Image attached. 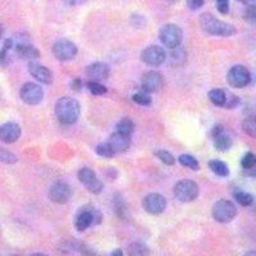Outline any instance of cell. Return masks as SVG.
Segmentation results:
<instances>
[{
  "instance_id": "bcb514c9",
  "label": "cell",
  "mask_w": 256,
  "mask_h": 256,
  "mask_svg": "<svg viewBox=\"0 0 256 256\" xmlns=\"http://www.w3.org/2000/svg\"><path fill=\"white\" fill-rule=\"evenodd\" d=\"M3 32H4V28H3V24H0V38H3Z\"/></svg>"
},
{
  "instance_id": "44dd1931",
  "label": "cell",
  "mask_w": 256,
  "mask_h": 256,
  "mask_svg": "<svg viewBox=\"0 0 256 256\" xmlns=\"http://www.w3.org/2000/svg\"><path fill=\"white\" fill-rule=\"evenodd\" d=\"M241 166L248 176H256V155L246 152L241 159Z\"/></svg>"
},
{
  "instance_id": "d6986e66",
  "label": "cell",
  "mask_w": 256,
  "mask_h": 256,
  "mask_svg": "<svg viewBox=\"0 0 256 256\" xmlns=\"http://www.w3.org/2000/svg\"><path fill=\"white\" fill-rule=\"evenodd\" d=\"M28 72L34 78L44 84H50L52 82V78H54L52 70L45 67V66H42V64L30 63Z\"/></svg>"
},
{
  "instance_id": "603a6c76",
  "label": "cell",
  "mask_w": 256,
  "mask_h": 256,
  "mask_svg": "<svg viewBox=\"0 0 256 256\" xmlns=\"http://www.w3.org/2000/svg\"><path fill=\"white\" fill-rule=\"evenodd\" d=\"M209 168L212 173H216L219 177H227L230 174V168L222 160H210L209 162Z\"/></svg>"
},
{
  "instance_id": "f6af8a7d",
  "label": "cell",
  "mask_w": 256,
  "mask_h": 256,
  "mask_svg": "<svg viewBox=\"0 0 256 256\" xmlns=\"http://www.w3.org/2000/svg\"><path fill=\"white\" fill-rule=\"evenodd\" d=\"M244 256H256V251H248V252L244 254Z\"/></svg>"
},
{
  "instance_id": "5b68a950",
  "label": "cell",
  "mask_w": 256,
  "mask_h": 256,
  "mask_svg": "<svg viewBox=\"0 0 256 256\" xmlns=\"http://www.w3.org/2000/svg\"><path fill=\"white\" fill-rule=\"evenodd\" d=\"M212 216L218 223L226 224L232 222L237 216V208L230 200L216 201L212 209Z\"/></svg>"
},
{
  "instance_id": "d4e9b609",
  "label": "cell",
  "mask_w": 256,
  "mask_h": 256,
  "mask_svg": "<svg viewBox=\"0 0 256 256\" xmlns=\"http://www.w3.org/2000/svg\"><path fill=\"white\" fill-rule=\"evenodd\" d=\"M209 96V100L216 106H224L226 104V98H227V92L220 88H214V90L209 91L208 94Z\"/></svg>"
},
{
  "instance_id": "b9f144b4",
  "label": "cell",
  "mask_w": 256,
  "mask_h": 256,
  "mask_svg": "<svg viewBox=\"0 0 256 256\" xmlns=\"http://www.w3.org/2000/svg\"><path fill=\"white\" fill-rule=\"evenodd\" d=\"M86 0H64V3L68 4L70 6H82Z\"/></svg>"
},
{
  "instance_id": "e575fe53",
  "label": "cell",
  "mask_w": 256,
  "mask_h": 256,
  "mask_svg": "<svg viewBox=\"0 0 256 256\" xmlns=\"http://www.w3.org/2000/svg\"><path fill=\"white\" fill-rule=\"evenodd\" d=\"M238 104H240L238 96L233 95V94H227V98H226V104H224V108L233 109V108H236V106Z\"/></svg>"
},
{
  "instance_id": "8fae6325",
  "label": "cell",
  "mask_w": 256,
  "mask_h": 256,
  "mask_svg": "<svg viewBox=\"0 0 256 256\" xmlns=\"http://www.w3.org/2000/svg\"><path fill=\"white\" fill-rule=\"evenodd\" d=\"M166 59V50L158 45H152L148 46L141 54V60L150 67H158L160 64H163Z\"/></svg>"
},
{
  "instance_id": "836d02e7",
  "label": "cell",
  "mask_w": 256,
  "mask_h": 256,
  "mask_svg": "<svg viewBox=\"0 0 256 256\" xmlns=\"http://www.w3.org/2000/svg\"><path fill=\"white\" fill-rule=\"evenodd\" d=\"M88 88L90 90V92L92 95L100 96L106 94V88H105L104 84H102L100 82H95V81H88Z\"/></svg>"
},
{
  "instance_id": "c3c4849f",
  "label": "cell",
  "mask_w": 256,
  "mask_h": 256,
  "mask_svg": "<svg viewBox=\"0 0 256 256\" xmlns=\"http://www.w3.org/2000/svg\"><path fill=\"white\" fill-rule=\"evenodd\" d=\"M12 256H20V255H12Z\"/></svg>"
},
{
  "instance_id": "8992f818",
  "label": "cell",
  "mask_w": 256,
  "mask_h": 256,
  "mask_svg": "<svg viewBox=\"0 0 256 256\" xmlns=\"http://www.w3.org/2000/svg\"><path fill=\"white\" fill-rule=\"evenodd\" d=\"M173 192L176 198L180 202H192L198 196V186L191 180H182L176 184Z\"/></svg>"
},
{
  "instance_id": "7c38bea8",
  "label": "cell",
  "mask_w": 256,
  "mask_h": 256,
  "mask_svg": "<svg viewBox=\"0 0 256 256\" xmlns=\"http://www.w3.org/2000/svg\"><path fill=\"white\" fill-rule=\"evenodd\" d=\"M142 206L146 212L152 216H159L166 210V200L160 194H148L142 200Z\"/></svg>"
},
{
  "instance_id": "e0dca14e",
  "label": "cell",
  "mask_w": 256,
  "mask_h": 256,
  "mask_svg": "<svg viewBox=\"0 0 256 256\" xmlns=\"http://www.w3.org/2000/svg\"><path fill=\"white\" fill-rule=\"evenodd\" d=\"M20 127L14 122H6L0 126V141L4 144H14L20 140Z\"/></svg>"
},
{
  "instance_id": "ac0fdd59",
  "label": "cell",
  "mask_w": 256,
  "mask_h": 256,
  "mask_svg": "<svg viewBox=\"0 0 256 256\" xmlns=\"http://www.w3.org/2000/svg\"><path fill=\"white\" fill-rule=\"evenodd\" d=\"M108 144L116 154H123V152H128V148H131V138L127 134L114 132L109 137Z\"/></svg>"
},
{
  "instance_id": "5bb4252c",
  "label": "cell",
  "mask_w": 256,
  "mask_h": 256,
  "mask_svg": "<svg viewBox=\"0 0 256 256\" xmlns=\"http://www.w3.org/2000/svg\"><path fill=\"white\" fill-rule=\"evenodd\" d=\"M163 76L156 70H148V72L144 73L142 78H141V88L144 92H156L163 88Z\"/></svg>"
},
{
  "instance_id": "7a4b0ae2",
  "label": "cell",
  "mask_w": 256,
  "mask_h": 256,
  "mask_svg": "<svg viewBox=\"0 0 256 256\" xmlns=\"http://www.w3.org/2000/svg\"><path fill=\"white\" fill-rule=\"evenodd\" d=\"M200 26L206 34L212 36H223L228 38L236 34V28L230 24L218 20L210 13H204L200 17Z\"/></svg>"
},
{
  "instance_id": "cb8c5ba5",
  "label": "cell",
  "mask_w": 256,
  "mask_h": 256,
  "mask_svg": "<svg viewBox=\"0 0 256 256\" xmlns=\"http://www.w3.org/2000/svg\"><path fill=\"white\" fill-rule=\"evenodd\" d=\"M186 52H184V48H174V49H172V52H170V59H169V62H170V64L172 66H174V67H180V66H184V62H186Z\"/></svg>"
},
{
  "instance_id": "30bf717a",
  "label": "cell",
  "mask_w": 256,
  "mask_h": 256,
  "mask_svg": "<svg viewBox=\"0 0 256 256\" xmlns=\"http://www.w3.org/2000/svg\"><path fill=\"white\" fill-rule=\"evenodd\" d=\"M20 96L22 102L28 105H38L44 99V90L34 82H27L20 88Z\"/></svg>"
},
{
  "instance_id": "ba28073f",
  "label": "cell",
  "mask_w": 256,
  "mask_h": 256,
  "mask_svg": "<svg viewBox=\"0 0 256 256\" xmlns=\"http://www.w3.org/2000/svg\"><path fill=\"white\" fill-rule=\"evenodd\" d=\"M227 81L232 88H244L251 82V73L241 64L233 66L227 74Z\"/></svg>"
},
{
  "instance_id": "f1b7e54d",
  "label": "cell",
  "mask_w": 256,
  "mask_h": 256,
  "mask_svg": "<svg viewBox=\"0 0 256 256\" xmlns=\"http://www.w3.org/2000/svg\"><path fill=\"white\" fill-rule=\"evenodd\" d=\"M242 128L248 136L256 138V116H250L244 118V120L242 122Z\"/></svg>"
},
{
  "instance_id": "9a60e30c",
  "label": "cell",
  "mask_w": 256,
  "mask_h": 256,
  "mask_svg": "<svg viewBox=\"0 0 256 256\" xmlns=\"http://www.w3.org/2000/svg\"><path fill=\"white\" fill-rule=\"evenodd\" d=\"M86 74L88 77V81H104L110 76V67L104 62H95L88 66L86 70Z\"/></svg>"
},
{
  "instance_id": "4dcf8cb0",
  "label": "cell",
  "mask_w": 256,
  "mask_h": 256,
  "mask_svg": "<svg viewBox=\"0 0 256 256\" xmlns=\"http://www.w3.org/2000/svg\"><path fill=\"white\" fill-rule=\"evenodd\" d=\"M155 155H156L158 159H159L160 162H163L166 166H173V164L176 163L174 156H173L169 152H166V150H158V152H155Z\"/></svg>"
},
{
  "instance_id": "1f68e13d",
  "label": "cell",
  "mask_w": 256,
  "mask_h": 256,
  "mask_svg": "<svg viewBox=\"0 0 256 256\" xmlns=\"http://www.w3.org/2000/svg\"><path fill=\"white\" fill-rule=\"evenodd\" d=\"M18 158L13 152H8L6 148H0V163L3 164H14L17 163Z\"/></svg>"
},
{
  "instance_id": "ffe728a7",
  "label": "cell",
  "mask_w": 256,
  "mask_h": 256,
  "mask_svg": "<svg viewBox=\"0 0 256 256\" xmlns=\"http://www.w3.org/2000/svg\"><path fill=\"white\" fill-rule=\"evenodd\" d=\"M14 52L20 59L24 60H34L40 56V52L28 42H17L14 45Z\"/></svg>"
},
{
  "instance_id": "d6a6232c",
  "label": "cell",
  "mask_w": 256,
  "mask_h": 256,
  "mask_svg": "<svg viewBox=\"0 0 256 256\" xmlns=\"http://www.w3.org/2000/svg\"><path fill=\"white\" fill-rule=\"evenodd\" d=\"M132 100H134L136 104L138 105H142V106H148V105H152V98L148 96V92H137L132 96Z\"/></svg>"
},
{
  "instance_id": "f546056e",
  "label": "cell",
  "mask_w": 256,
  "mask_h": 256,
  "mask_svg": "<svg viewBox=\"0 0 256 256\" xmlns=\"http://www.w3.org/2000/svg\"><path fill=\"white\" fill-rule=\"evenodd\" d=\"M95 152L96 154L99 155V156H102V158H113L114 155H116V152L112 150V148L109 146L108 142H105V144H100V145L96 146L95 148Z\"/></svg>"
},
{
  "instance_id": "4316f807",
  "label": "cell",
  "mask_w": 256,
  "mask_h": 256,
  "mask_svg": "<svg viewBox=\"0 0 256 256\" xmlns=\"http://www.w3.org/2000/svg\"><path fill=\"white\" fill-rule=\"evenodd\" d=\"M233 198L241 206H250L254 202L252 195H250L248 192L242 191V190H237V191L233 192Z\"/></svg>"
},
{
  "instance_id": "9c48e42d",
  "label": "cell",
  "mask_w": 256,
  "mask_h": 256,
  "mask_svg": "<svg viewBox=\"0 0 256 256\" xmlns=\"http://www.w3.org/2000/svg\"><path fill=\"white\" fill-rule=\"evenodd\" d=\"M78 180L88 191H90L94 195H99L104 190V184L99 178L96 177L95 172L90 168H82L78 172Z\"/></svg>"
},
{
  "instance_id": "484cf974",
  "label": "cell",
  "mask_w": 256,
  "mask_h": 256,
  "mask_svg": "<svg viewBox=\"0 0 256 256\" xmlns=\"http://www.w3.org/2000/svg\"><path fill=\"white\" fill-rule=\"evenodd\" d=\"M134 131V123L131 118H123V120H120V122L116 123V132H120V134L131 136V134Z\"/></svg>"
},
{
  "instance_id": "8d00e7d4",
  "label": "cell",
  "mask_w": 256,
  "mask_h": 256,
  "mask_svg": "<svg viewBox=\"0 0 256 256\" xmlns=\"http://www.w3.org/2000/svg\"><path fill=\"white\" fill-rule=\"evenodd\" d=\"M10 63V56H9V50L2 49L0 50V66L2 67H6Z\"/></svg>"
},
{
  "instance_id": "7bdbcfd3",
  "label": "cell",
  "mask_w": 256,
  "mask_h": 256,
  "mask_svg": "<svg viewBox=\"0 0 256 256\" xmlns=\"http://www.w3.org/2000/svg\"><path fill=\"white\" fill-rule=\"evenodd\" d=\"M82 88V81L80 78H76V80H73L72 82V88L74 91H80L81 90Z\"/></svg>"
},
{
  "instance_id": "7dc6e473",
  "label": "cell",
  "mask_w": 256,
  "mask_h": 256,
  "mask_svg": "<svg viewBox=\"0 0 256 256\" xmlns=\"http://www.w3.org/2000/svg\"><path fill=\"white\" fill-rule=\"evenodd\" d=\"M31 256H48V255H45V254H34V255Z\"/></svg>"
},
{
  "instance_id": "7402d4cb",
  "label": "cell",
  "mask_w": 256,
  "mask_h": 256,
  "mask_svg": "<svg viewBox=\"0 0 256 256\" xmlns=\"http://www.w3.org/2000/svg\"><path fill=\"white\" fill-rule=\"evenodd\" d=\"M128 256H148L150 255V250L144 242L136 241L132 242L127 248Z\"/></svg>"
},
{
  "instance_id": "52a82bcc",
  "label": "cell",
  "mask_w": 256,
  "mask_h": 256,
  "mask_svg": "<svg viewBox=\"0 0 256 256\" xmlns=\"http://www.w3.org/2000/svg\"><path fill=\"white\" fill-rule=\"evenodd\" d=\"M77 52H78V49H77L76 44L73 41L67 40V38H60L52 45V54L58 60L62 62L74 59V56H77Z\"/></svg>"
},
{
  "instance_id": "f35d334b",
  "label": "cell",
  "mask_w": 256,
  "mask_h": 256,
  "mask_svg": "<svg viewBox=\"0 0 256 256\" xmlns=\"http://www.w3.org/2000/svg\"><path fill=\"white\" fill-rule=\"evenodd\" d=\"M205 0H186L187 6H188L191 10H198L201 6H204Z\"/></svg>"
},
{
  "instance_id": "74e56055",
  "label": "cell",
  "mask_w": 256,
  "mask_h": 256,
  "mask_svg": "<svg viewBox=\"0 0 256 256\" xmlns=\"http://www.w3.org/2000/svg\"><path fill=\"white\" fill-rule=\"evenodd\" d=\"M244 20L251 22V24H256V9L252 8H246L244 10Z\"/></svg>"
},
{
  "instance_id": "277c9868",
  "label": "cell",
  "mask_w": 256,
  "mask_h": 256,
  "mask_svg": "<svg viewBox=\"0 0 256 256\" xmlns=\"http://www.w3.org/2000/svg\"><path fill=\"white\" fill-rule=\"evenodd\" d=\"M159 38L163 42L164 46L172 50L180 45V42L184 40V32L177 24H166L160 28Z\"/></svg>"
},
{
  "instance_id": "60d3db41",
  "label": "cell",
  "mask_w": 256,
  "mask_h": 256,
  "mask_svg": "<svg viewBox=\"0 0 256 256\" xmlns=\"http://www.w3.org/2000/svg\"><path fill=\"white\" fill-rule=\"evenodd\" d=\"M237 2H240V3L244 4L246 8L256 9V0H237Z\"/></svg>"
},
{
  "instance_id": "ee69618b",
  "label": "cell",
  "mask_w": 256,
  "mask_h": 256,
  "mask_svg": "<svg viewBox=\"0 0 256 256\" xmlns=\"http://www.w3.org/2000/svg\"><path fill=\"white\" fill-rule=\"evenodd\" d=\"M112 256H124V255H123L122 250H114L113 252H112Z\"/></svg>"
},
{
  "instance_id": "2e32d148",
  "label": "cell",
  "mask_w": 256,
  "mask_h": 256,
  "mask_svg": "<svg viewBox=\"0 0 256 256\" xmlns=\"http://www.w3.org/2000/svg\"><path fill=\"white\" fill-rule=\"evenodd\" d=\"M212 136L214 138V146L218 152H228L232 146V138L224 131L223 126H216L212 128Z\"/></svg>"
},
{
  "instance_id": "d590c367",
  "label": "cell",
  "mask_w": 256,
  "mask_h": 256,
  "mask_svg": "<svg viewBox=\"0 0 256 256\" xmlns=\"http://www.w3.org/2000/svg\"><path fill=\"white\" fill-rule=\"evenodd\" d=\"M216 3L220 14H227L230 12V0H216Z\"/></svg>"
},
{
  "instance_id": "6da1fadb",
  "label": "cell",
  "mask_w": 256,
  "mask_h": 256,
  "mask_svg": "<svg viewBox=\"0 0 256 256\" xmlns=\"http://www.w3.org/2000/svg\"><path fill=\"white\" fill-rule=\"evenodd\" d=\"M80 113H81V106L76 99L64 96L56 102V116L59 122L63 124L70 126L76 123L80 118Z\"/></svg>"
},
{
  "instance_id": "4fadbf2b",
  "label": "cell",
  "mask_w": 256,
  "mask_h": 256,
  "mask_svg": "<svg viewBox=\"0 0 256 256\" xmlns=\"http://www.w3.org/2000/svg\"><path fill=\"white\" fill-rule=\"evenodd\" d=\"M70 198H72V190H70V184L66 182H56L50 187L49 198L52 202L64 205L70 202Z\"/></svg>"
},
{
  "instance_id": "ab89813d",
  "label": "cell",
  "mask_w": 256,
  "mask_h": 256,
  "mask_svg": "<svg viewBox=\"0 0 256 256\" xmlns=\"http://www.w3.org/2000/svg\"><path fill=\"white\" fill-rule=\"evenodd\" d=\"M116 212H118V216H123V214H124L126 212L124 202H123L122 198H116Z\"/></svg>"
},
{
  "instance_id": "3957f363",
  "label": "cell",
  "mask_w": 256,
  "mask_h": 256,
  "mask_svg": "<svg viewBox=\"0 0 256 256\" xmlns=\"http://www.w3.org/2000/svg\"><path fill=\"white\" fill-rule=\"evenodd\" d=\"M102 220V212L94 208L92 205H86V206H82L77 212L76 218H74V227L78 232H84L92 224H100Z\"/></svg>"
},
{
  "instance_id": "83f0119b",
  "label": "cell",
  "mask_w": 256,
  "mask_h": 256,
  "mask_svg": "<svg viewBox=\"0 0 256 256\" xmlns=\"http://www.w3.org/2000/svg\"><path fill=\"white\" fill-rule=\"evenodd\" d=\"M178 162H180V166L192 169V170H198V168H200V164H198V159H196L195 156H192V155H180V156L178 158Z\"/></svg>"
}]
</instances>
